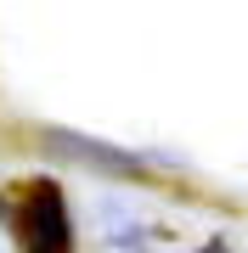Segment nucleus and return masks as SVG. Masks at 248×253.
Wrapping results in <instances>:
<instances>
[{
    "instance_id": "7ed1b4c3",
    "label": "nucleus",
    "mask_w": 248,
    "mask_h": 253,
    "mask_svg": "<svg viewBox=\"0 0 248 253\" xmlns=\"http://www.w3.org/2000/svg\"><path fill=\"white\" fill-rule=\"evenodd\" d=\"M0 214H6V208H0Z\"/></svg>"
},
{
    "instance_id": "f257e3e1",
    "label": "nucleus",
    "mask_w": 248,
    "mask_h": 253,
    "mask_svg": "<svg viewBox=\"0 0 248 253\" xmlns=\"http://www.w3.org/2000/svg\"><path fill=\"white\" fill-rule=\"evenodd\" d=\"M23 253H68V203L51 180H34L23 203Z\"/></svg>"
},
{
    "instance_id": "f03ea898",
    "label": "nucleus",
    "mask_w": 248,
    "mask_h": 253,
    "mask_svg": "<svg viewBox=\"0 0 248 253\" xmlns=\"http://www.w3.org/2000/svg\"><path fill=\"white\" fill-rule=\"evenodd\" d=\"M209 253H220V248H209Z\"/></svg>"
}]
</instances>
